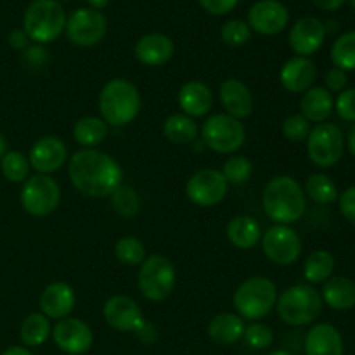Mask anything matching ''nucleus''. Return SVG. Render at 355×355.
<instances>
[{
  "label": "nucleus",
  "mask_w": 355,
  "mask_h": 355,
  "mask_svg": "<svg viewBox=\"0 0 355 355\" xmlns=\"http://www.w3.org/2000/svg\"><path fill=\"white\" fill-rule=\"evenodd\" d=\"M243 338H245L246 345H250L252 349L266 350L272 345L274 333L267 324H262V322H252V324L245 328Z\"/></svg>",
  "instance_id": "nucleus-40"
},
{
  "label": "nucleus",
  "mask_w": 355,
  "mask_h": 355,
  "mask_svg": "<svg viewBox=\"0 0 355 355\" xmlns=\"http://www.w3.org/2000/svg\"><path fill=\"white\" fill-rule=\"evenodd\" d=\"M201 141L214 153L232 155L245 144V125L229 114H214L201 127Z\"/></svg>",
  "instance_id": "nucleus-8"
},
{
  "label": "nucleus",
  "mask_w": 355,
  "mask_h": 355,
  "mask_svg": "<svg viewBox=\"0 0 355 355\" xmlns=\"http://www.w3.org/2000/svg\"><path fill=\"white\" fill-rule=\"evenodd\" d=\"M305 194L318 205H331L338 200L340 193L336 184L326 173H312L305 180Z\"/></svg>",
  "instance_id": "nucleus-33"
},
{
  "label": "nucleus",
  "mask_w": 355,
  "mask_h": 355,
  "mask_svg": "<svg viewBox=\"0 0 355 355\" xmlns=\"http://www.w3.org/2000/svg\"><path fill=\"white\" fill-rule=\"evenodd\" d=\"M66 159H68V148H66L64 141L54 135H45V137L38 139L30 149V156L28 162L33 170H37L42 175H49L64 166Z\"/></svg>",
  "instance_id": "nucleus-17"
},
{
  "label": "nucleus",
  "mask_w": 355,
  "mask_h": 355,
  "mask_svg": "<svg viewBox=\"0 0 355 355\" xmlns=\"http://www.w3.org/2000/svg\"><path fill=\"white\" fill-rule=\"evenodd\" d=\"M269 355H291V354L286 352V350H276V352H270Z\"/></svg>",
  "instance_id": "nucleus-52"
},
{
  "label": "nucleus",
  "mask_w": 355,
  "mask_h": 355,
  "mask_svg": "<svg viewBox=\"0 0 355 355\" xmlns=\"http://www.w3.org/2000/svg\"><path fill=\"white\" fill-rule=\"evenodd\" d=\"M349 2H350V6H352L354 9H355V0H349Z\"/></svg>",
  "instance_id": "nucleus-53"
},
{
  "label": "nucleus",
  "mask_w": 355,
  "mask_h": 355,
  "mask_svg": "<svg viewBox=\"0 0 355 355\" xmlns=\"http://www.w3.org/2000/svg\"><path fill=\"white\" fill-rule=\"evenodd\" d=\"M326 26L314 16H305L293 24L290 31V47L300 58H309L322 47L326 40Z\"/></svg>",
  "instance_id": "nucleus-18"
},
{
  "label": "nucleus",
  "mask_w": 355,
  "mask_h": 355,
  "mask_svg": "<svg viewBox=\"0 0 355 355\" xmlns=\"http://www.w3.org/2000/svg\"><path fill=\"white\" fill-rule=\"evenodd\" d=\"M198 2L207 12L214 14V16H224L238 6L239 0H198Z\"/></svg>",
  "instance_id": "nucleus-45"
},
{
  "label": "nucleus",
  "mask_w": 355,
  "mask_h": 355,
  "mask_svg": "<svg viewBox=\"0 0 355 355\" xmlns=\"http://www.w3.org/2000/svg\"><path fill=\"white\" fill-rule=\"evenodd\" d=\"M229 184L220 170L203 168L198 170L186 184V196L196 207H217L227 196Z\"/></svg>",
  "instance_id": "nucleus-13"
},
{
  "label": "nucleus",
  "mask_w": 355,
  "mask_h": 355,
  "mask_svg": "<svg viewBox=\"0 0 355 355\" xmlns=\"http://www.w3.org/2000/svg\"><path fill=\"white\" fill-rule=\"evenodd\" d=\"M7 153V141L6 137H3L2 134H0V159H2V156Z\"/></svg>",
  "instance_id": "nucleus-51"
},
{
  "label": "nucleus",
  "mask_w": 355,
  "mask_h": 355,
  "mask_svg": "<svg viewBox=\"0 0 355 355\" xmlns=\"http://www.w3.org/2000/svg\"><path fill=\"white\" fill-rule=\"evenodd\" d=\"M61 201V187L51 175H37L24 180L21 189V205L31 217H47Z\"/></svg>",
  "instance_id": "nucleus-10"
},
{
  "label": "nucleus",
  "mask_w": 355,
  "mask_h": 355,
  "mask_svg": "<svg viewBox=\"0 0 355 355\" xmlns=\"http://www.w3.org/2000/svg\"><path fill=\"white\" fill-rule=\"evenodd\" d=\"M76 304L75 290L68 283H51L44 288L40 295V311L42 314L47 315L49 319H61L69 318Z\"/></svg>",
  "instance_id": "nucleus-20"
},
{
  "label": "nucleus",
  "mask_w": 355,
  "mask_h": 355,
  "mask_svg": "<svg viewBox=\"0 0 355 355\" xmlns=\"http://www.w3.org/2000/svg\"><path fill=\"white\" fill-rule=\"evenodd\" d=\"M290 23V12L279 0H260L253 3L248 12L250 30L260 35H277Z\"/></svg>",
  "instance_id": "nucleus-16"
},
{
  "label": "nucleus",
  "mask_w": 355,
  "mask_h": 355,
  "mask_svg": "<svg viewBox=\"0 0 355 355\" xmlns=\"http://www.w3.org/2000/svg\"><path fill=\"white\" fill-rule=\"evenodd\" d=\"M335 272V257L326 250H315L304 263V276L309 284H324Z\"/></svg>",
  "instance_id": "nucleus-31"
},
{
  "label": "nucleus",
  "mask_w": 355,
  "mask_h": 355,
  "mask_svg": "<svg viewBox=\"0 0 355 355\" xmlns=\"http://www.w3.org/2000/svg\"><path fill=\"white\" fill-rule=\"evenodd\" d=\"M52 338L61 352L82 355L89 352L94 343V333L85 321L76 318H64L52 328Z\"/></svg>",
  "instance_id": "nucleus-14"
},
{
  "label": "nucleus",
  "mask_w": 355,
  "mask_h": 355,
  "mask_svg": "<svg viewBox=\"0 0 355 355\" xmlns=\"http://www.w3.org/2000/svg\"><path fill=\"white\" fill-rule=\"evenodd\" d=\"M312 2H314V6L319 7L321 10H328V12H331V10L340 9L347 0H312Z\"/></svg>",
  "instance_id": "nucleus-47"
},
{
  "label": "nucleus",
  "mask_w": 355,
  "mask_h": 355,
  "mask_svg": "<svg viewBox=\"0 0 355 355\" xmlns=\"http://www.w3.org/2000/svg\"><path fill=\"white\" fill-rule=\"evenodd\" d=\"M141 94L127 78H113L99 94V111L103 120L113 127H125L137 118L141 111Z\"/></svg>",
  "instance_id": "nucleus-3"
},
{
  "label": "nucleus",
  "mask_w": 355,
  "mask_h": 355,
  "mask_svg": "<svg viewBox=\"0 0 355 355\" xmlns=\"http://www.w3.org/2000/svg\"><path fill=\"white\" fill-rule=\"evenodd\" d=\"M224 179L227 180V184L232 186H241V184L248 182L250 177L253 173V165L246 156H232L227 162L224 163V168L220 170Z\"/></svg>",
  "instance_id": "nucleus-38"
},
{
  "label": "nucleus",
  "mask_w": 355,
  "mask_h": 355,
  "mask_svg": "<svg viewBox=\"0 0 355 355\" xmlns=\"http://www.w3.org/2000/svg\"><path fill=\"white\" fill-rule=\"evenodd\" d=\"M322 304L333 311H350L355 307V281L345 276H331L322 286Z\"/></svg>",
  "instance_id": "nucleus-26"
},
{
  "label": "nucleus",
  "mask_w": 355,
  "mask_h": 355,
  "mask_svg": "<svg viewBox=\"0 0 355 355\" xmlns=\"http://www.w3.org/2000/svg\"><path fill=\"white\" fill-rule=\"evenodd\" d=\"M177 274L172 260L165 255L146 257L137 274V286L142 297L149 302H163L175 288Z\"/></svg>",
  "instance_id": "nucleus-7"
},
{
  "label": "nucleus",
  "mask_w": 355,
  "mask_h": 355,
  "mask_svg": "<svg viewBox=\"0 0 355 355\" xmlns=\"http://www.w3.org/2000/svg\"><path fill=\"white\" fill-rule=\"evenodd\" d=\"M347 82H349L347 71H343L340 68H331L324 76V89L329 90V92H342V90H345Z\"/></svg>",
  "instance_id": "nucleus-44"
},
{
  "label": "nucleus",
  "mask_w": 355,
  "mask_h": 355,
  "mask_svg": "<svg viewBox=\"0 0 355 355\" xmlns=\"http://www.w3.org/2000/svg\"><path fill=\"white\" fill-rule=\"evenodd\" d=\"M252 37V30H250L248 23L243 19H231L222 26L220 38L225 45L229 47H241Z\"/></svg>",
  "instance_id": "nucleus-39"
},
{
  "label": "nucleus",
  "mask_w": 355,
  "mask_h": 355,
  "mask_svg": "<svg viewBox=\"0 0 355 355\" xmlns=\"http://www.w3.org/2000/svg\"><path fill=\"white\" fill-rule=\"evenodd\" d=\"M262 207L276 224H295L305 214V193L293 177L277 175L263 187Z\"/></svg>",
  "instance_id": "nucleus-2"
},
{
  "label": "nucleus",
  "mask_w": 355,
  "mask_h": 355,
  "mask_svg": "<svg viewBox=\"0 0 355 355\" xmlns=\"http://www.w3.org/2000/svg\"><path fill=\"white\" fill-rule=\"evenodd\" d=\"M345 139L335 123H319L311 128L307 137V153L311 162L319 168H331L342 159Z\"/></svg>",
  "instance_id": "nucleus-9"
},
{
  "label": "nucleus",
  "mask_w": 355,
  "mask_h": 355,
  "mask_svg": "<svg viewBox=\"0 0 355 355\" xmlns=\"http://www.w3.org/2000/svg\"><path fill=\"white\" fill-rule=\"evenodd\" d=\"M28 35L24 33V30H12L9 33V45L16 51H21V49L28 47Z\"/></svg>",
  "instance_id": "nucleus-46"
},
{
  "label": "nucleus",
  "mask_w": 355,
  "mask_h": 355,
  "mask_svg": "<svg viewBox=\"0 0 355 355\" xmlns=\"http://www.w3.org/2000/svg\"><path fill=\"white\" fill-rule=\"evenodd\" d=\"M2 355H33L26 347H10Z\"/></svg>",
  "instance_id": "nucleus-48"
},
{
  "label": "nucleus",
  "mask_w": 355,
  "mask_h": 355,
  "mask_svg": "<svg viewBox=\"0 0 355 355\" xmlns=\"http://www.w3.org/2000/svg\"><path fill=\"white\" fill-rule=\"evenodd\" d=\"M281 130H283L284 137L291 142L307 141L309 134H311V121L302 116L300 113L290 114V116L284 118Z\"/></svg>",
  "instance_id": "nucleus-41"
},
{
  "label": "nucleus",
  "mask_w": 355,
  "mask_h": 355,
  "mask_svg": "<svg viewBox=\"0 0 355 355\" xmlns=\"http://www.w3.org/2000/svg\"><path fill=\"white\" fill-rule=\"evenodd\" d=\"M198 134H200L198 123L187 114H170L163 121V135L173 144H193L198 139Z\"/></svg>",
  "instance_id": "nucleus-29"
},
{
  "label": "nucleus",
  "mask_w": 355,
  "mask_h": 355,
  "mask_svg": "<svg viewBox=\"0 0 355 355\" xmlns=\"http://www.w3.org/2000/svg\"><path fill=\"white\" fill-rule=\"evenodd\" d=\"M277 302V288L267 277H250L234 291L232 304L238 315L246 321H260L270 314Z\"/></svg>",
  "instance_id": "nucleus-6"
},
{
  "label": "nucleus",
  "mask_w": 355,
  "mask_h": 355,
  "mask_svg": "<svg viewBox=\"0 0 355 355\" xmlns=\"http://www.w3.org/2000/svg\"><path fill=\"white\" fill-rule=\"evenodd\" d=\"M173 52H175V45H173L172 38L163 33L144 35L139 38L134 47L135 59L149 68L166 64L173 58Z\"/></svg>",
  "instance_id": "nucleus-21"
},
{
  "label": "nucleus",
  "mask_w": 355,
  "mask_h": 355,
  "mask_svg": "<svg viewBox=\"0 0 355 355\" xmlns=\"http://www.w3.org/2000/svg\"><path fill=\"white\" fill-rule=\"evenodd\" d=\"M66 28V12L58 0H33L23 16V30L37 44L58 40Z\"/></svg>",
  "instance_id": "nucleus-5"
},
{
  "label": "nucleus",
  "mask_w": 355,
  "mask_h": 355,
  "mask_svg": "<svg viewBox=\"0 0 355 355\" xmlns=\"http://www.w3.org/2000/svg\"><path fill=\"white\" fill-rule=\"evenodd\" d=\"M331 61L335 68L343 71L355 69V31H347L340 35L331 47Z\"/></svg>",
  "instance_id": "nucleus-34"
},
{
  "label": "nucleus",
  "mask_w": 355,
  "mask_h": 355,
  "mask_svg": "<svg viewBox=\"0 0 355 355\" xmlns=\"http://www.w3.org/2000/svg\"><path fill=\"white\" fill-rule=\"evenodd\" d=\"M30 162L26 156L19 151H7L0 159V170L2 175L9 182H24L30 173Z\"/></svg>",
  "instance_id": "nucleus-37"
},
{
  "label": "nucleus",
  "mask_w": 355,
  "mask_h": 355,
  "mask_svg": "<svg viewBox=\"0 0 355 355\" xmlns=\"http://www.w3.org/2000/svg\"><path fill=\"white\" fill-rule=\"evenodd\" d=\"M177 104L184 114L194 118H201L211 110L214 106V94L210 87L205 85L200 80H191L180 87L177 94Z\"/></svg>",
  "instance_id": "nucleus-23"
},
{
  "label": "nucleus",
  "mask_w": 355,
  "mask_h": 355,
  "mask_svg": "<svg viewBox=\"0 0 355 355\" xmlns=\"http://www.w3.org/2000/svg\"><path fill=\"white\" fill-rule=\"evenodd\" d=\"M315 78H318V66L311 58H300V55L288 59L279 73L281 85L293 94L307 92L311 87H314Z\"/></svg>",
  "instance_id": "nucleus-19"
},
{
  "label": "nucleus",
  "mask_w": 355,
  "mask_h": 355,
  "mask_svg": "<svg viewBox=\"0 0 355 355\" xmlns=\"http://www.w3.org/2000/svg\"><path fill=\"white\" fill-rule=\"evenodd\" d=\"M68 175L80 194L104 198L120 186L123 172L113 156L94 148L80 149L69 158Z\"/></svg>",
  "instance_id": "nucleus-1"
},
{
  "label": "nucleus",
  "mask_w": 355,
  "mask_h": 355,
  "mask_svg": "<svg viewBox=\"0 0 355 355\" xmlns=\"http://www.w3.org/2000/svg\"><path fill=\"white\" fill-rule=\"evenodd\" d=\"M107 137V123L103 118L83 116L73 127V139L83 149H94Z\"/></svg>",
  "instance_id": "nucleus-30"
},
{
  "label": "nucleus",
  "mask_w": 355,
  "mask_h": 355,
  "mask_svg": "<svg viewBox=\"0 0 355 355\" xmlns=\"http://www.w3.org/2000/svg\"><path fill=\"white\" fill-rule=\"evenodd\" d=\"M114 257L123 266H141L146 260V246L142 245L141 239L134 238V236H125V238L118 239L114 245Z\"/></svg>",
  "instance_id": "nucleus-35"
},
{
  "label": "nucleus",
  "mask_w": 355,
  "mask_h": 355,
  "mask_svg": "<svg viewBox=\"0 0 355 355\" xmlns=\"http://www.w3.org/2000/svg\"><path fill=\"white\" fill-rule=\"evenodd\" d=\"M347 146H349V151L352 153V156H355V123L352 125L349 132V137H347Z\"/></svg>",
  "instance_id": "nucleus-49"
},
{
  "label": "nucleus",
  "mask_w": 355,
  "mask_h": 355,
  "mask_svg": "<svg viewBox=\"0 0 355 355\" xmlns=\"http://www.w3.org/2000/svg\"><path fill=\"white\" fill-rule=\"evenodd\" d=\"M321 293L311 284H295L277 297L276 311L290 326L312 324L322 312Z\"/></svg>",
  "instance_id": "nucleus-4"
},
{
  "label": "nucleus",
  "mask_w": 355,
  "mask_h": 355,
  "mask_svg": "<svg viewBox=\"0 0 355 355\" xmlns=\"http://www.w3.org/2000/svg\"><path fill=\"white\" fill-rule=\"evenodd\" d=\"M87 3L90 6V9H96V10H101L104 9V7L110 3V0H85Z\"/></svg>",
  "instance_id": "nucleus-50"
},
{
  "label": "nucleus",
  "mask_w": 355,
  "mask_h": 355,
  "mask_svg": "<svg viewBox=\"0 0 355 355\" xmlns=\"http://www.w3.org/2000/svg\"><path fill=\"white\" fill-rule=\"evenodd\" d=\"M66 37L78 47H94L107 31V19L96 9H76L66 19Z\"/></svg>",
  "instance_id": "nucleus-12"
},
{
  "label": "nucleus",
  "mask_w": 355,
  "mask_h": 355,
  "mask_svg": "<svg viewBox=\"0 0 355 355\" xmlns=\"http://www.w3.org/2000/svg\"><path fill=\"white\" fill-rule=\"evenodd\" d=\"M335 110L343 121L355 123V89H345L338 94Z\"/></svg>",
  "instance_id": "nucleus-42"
},
{
  "label": "nucleus",
  "mask_w": 355,
  "mask_h": 355,
  "mask_svg": "<svg viewBox=\"0 0 355 355\" xmlns=\"http://www.w3.org/2000/svg\"><path fill=\"white\" fill-rule=\"evenodd\" d=\"M262 250L276 266H293L302 253V239L290 225H272L262 234Z\"/></svg>",
  "instance_id": "nucleus-11"
},
{
  "label": "nucleus",
  "mask_w": 355,
  "mask_h": 355,
  "mask_svg": "<svg viewBox=\"0 0 355 355\" xmlns=\"http://www.w3.org/2000/svg\"><path fill=\"white\" fill-rule=\"evenodd\" d=\"M218 97H220V103L224 106V110L227 111L225 114L236 118V120L248 118L253 113L252 90L241 80H224L220 83V89H218Z\"/></svg>",
  "instance_id": "nucleus-22"
},
{
  "label": "nucleus",
  "mask_w": 355,
  "mask_h": 355,
  "mask_svg": "<svg viewBox=\"0 0 355 355\" xmlns=\"http://www.w3.org/2000/svg\"><path fill=\"white\" fill-rule=\"evenodd\" d=\"M305 355H343V338L338 329L328 322L312 326L305 336Z\"/></svg>",
  "instance_id": "nucleus-24"
},
{
  "label": "nucleus",
  "mask_w": 355,
  "mask_h": 355,
  "mask_svg": "<svg viewBox=\"0 0 355 355\" xmlns=\"http://www.w3.org/2000/svg\"><path fill=\"white\" fill-rule=\"evenodd\" d=\"M103 315L110 328L121 333H137L146 324L139 304L127 295L111 297L104 304Z\"/></svg>",
  "instance_id": "nucleus-15"
},
{
  "label": "nucleus",
  "mask_w": 355,
  "mask_h": 355,
  "mask_svg": "<svg viewBox=\"0 0 355 355\" xmlns=\"http://www.w3.org/2000/svg\"><path fill=\"white\" fill-rule=\"evenodd\" d=\"M335 110V99L324 87H311L300 99V114L311 123H324Z\"/></svg>",
  "instance_id": "nucleus-25"
},
{
  "label": "nucleus",
  "mask_w": 355,
  "mask_h": 355,
  "mask_svg": "<svg viewBox=\"0 0 355 355\" xmlns=\"http://www.w3.org/2000/svg\"><path fill=\"white\" fill-rule=\"evenodd\" d=\"M52 333L51 319L44 315L42 312H33L26 315L24 321L21 322L19 335L21 340L26 347H40L49 340Z\"/></svg>",
  "instance_id": "nucleus-32"
},
{
  "label": "nucleus",
  "mask_w": 355,
  "mask_h": 355,
  "mask_svg": "<svg viewBox=\"0 0 355 355\" xmlns=\"http://www.w3.org/2000/svg\"><path fill=\"white\" fill-rule=\"evenodd\" d=\"M111 205L114 211L125 218H132L141 210V198L135 193L134 187L120 184L116 189L111 193Z\"/></svg>",
  "instance_id": "nucleus-36"
},
{
  "label": "nucleus",
  "mask_w": 355,
  "mask_h": 355,
  "mask_svg": "<svg viewBox=\"0 0 355 355\" xmlns=\"http://www.w3.org/2000/svg\"><path fill=\"white\" fill-rule=\"evenodd\" d=\"M229 243L238 250H252L262 239V231H260L259 222L250 215H238L231 218L225 229Z\"/></svg>",
  "instance_id": "nucleus-28"
},
{
  "label": "nucleus",
  "mask_w": 355,
  "mask_h": 355,
  "mask_svg": "<svg viewBox=\"0 0 355 355\" xmlns=\"http://www.w3.org/2000/svg\"><path fill=\"white\" fill-rule=\"evenodd\" d=\"M245 319L232 312L217 314L208 324V336L217 345H232L238 343L245 335Z\"/></svg>",
  "instance_id": "nucleus-27"
},
{
  "label": "nucleus",
  "mask_w": 355,
  "mask_h": 355,
  "mask_svg": "<svg viewBox=\"0 0 355 355\" xmlns=\"http://www.w3.org/2000/svg\"><path fill=\"white\" fill-rule=\"evenodd\" d=\"M338 207L347 222L355 225V186L347 187L338 196Z\"/></svg>",
  "instance_id": "nucleus-43"
}]
</instances>
